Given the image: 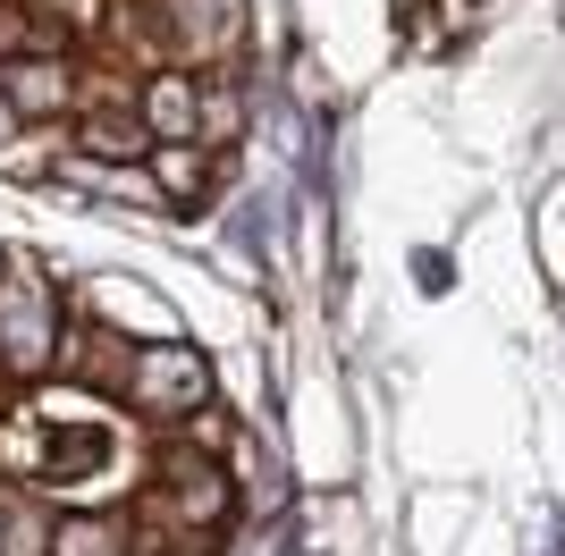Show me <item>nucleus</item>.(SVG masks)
<instances>
[{
    "label": "nucleus",
    "instance_id": "nucleus-1",
    "mask_svg": "<svg viewBox=\"0 0 565 556\" xmlns=\"http://www.w3.org/2000/svg\"><path fill=\"white\" fill-rule=\"evenodd\" d=\"M127 514L152 523V532H169L178 556H212L220 539H228V523H236V481H228V463H220L212 447H169L161 472L143 481V498Z\"/></svg>",
    "mask_w": 565,
    "mask_h": 556
},
{
    "label": "nucleus",
    "instance_id": "nucleus-2",
    "mask_svg": "<svg viewBox=\"0 0 565 556\" xmlns=\"http://www.w3.org/2000/svg\"><path fill=\"white\" fill-rule=\"evenodd\" d=\"M127 25H143V76L152 68L212 76L245 43V0H136Z\"/></svg>",
    "mask_w": 565,
    "mask_h": 556
},
{
    "label": "nucleus",
    "instance_id": "nucleus-3",
    "mask_svg": "<svg viewBox=\"0 0 565 556\" xmlns=\"http://www.w3.org/2000/svg\"><path fill=\"white\" fill-rule=\"evenodd\" d=\"M60 338H68V312L51 296V278L34 261H9L0 270V379H18V388L51 379L60 371Z\"/></svg>",
    "mask_w": 565,
    "mask_h": 556
},
{
    "label": "nucleus",
    "instance_id": "nucleus-4",
    "mask_svg": "<svg viewBox=\"0 0 565 556\" xmlns=\"http://www.w3.org/2000/svg\"><path fill=\"white\" fill-rule=\"evenodd\" d=\"M118 405H136L143 421H194L212 405V363L178 338H143L127 354V379H118Z\"/></svg>",
    "mask_w": 565,
    "mask_h": 556
},
{
    "label": "nucleus",
    "instance_id": "nucleus-5",
    "mask_svg": "<svg viewBox=\"0 0 565 556\" xmlns=\"http://www.w3.org/2000/svg\"><path fill=\"white\" fill-rule=\"evenodd\" d=\"M143 76H85L76 85V143L94 161H152V127L136 110Z\"/></svg>",
    "mask_w": 565,
    "mask_h": 556
},
{
    "label": "nucleus",
    "instance_id": "nucleus-6",
    "mask_svg": "<svg viewBox=\"0 0 565 556\" xmlns=\"http://www.w3.org/2000/svg\"><path fill=\"white\" fill-rule=\"evenodd\" d=\"M76 60L68 51H43V60H18V68H0V101H9V118H25V127H43V118H76Z\"/></svg>",
    "mask_w": 565,
    "mask_h": 556
},
{
    "label": "nucleus",
    "instance_id": "nucleus-7",
    "mask_svg": "<svg viewBox=\"0 0 565 556\" xmlns=\"http://www.w3.org/2000/svg\"><path fill=\"white\" fill-rule=\"evenodd\" d=\"M136 110H143V127H152V143H203V76L152 68L136 85Z\"/></svg>",
    "mask_w": 565,
    "mask_h": 556
},
{
    "label": "nucleus",
    "instance_id": "nucleus-8",
    "mask_svg": "<svg viewBox=\"0 0 565 556\" xmlns=\"http://www.w3.org/2000/svg\"><path fill=\"white\" fill-rule=\"evenodd\" d=\"M143 532L127 506H68L51 514V556H136Z\"/></svg>",
    "mask_w": 565,
    "mask_h": 556
},
{
    "label": "nucleus",
    "instance_id": "nucleus-9",
    "mask_svg": "<svg viewBox=\"0 0 565 556\" xmlns=\"http://www.w3.org/2000/svg\"><path fill=\"white\" fill-rule=\"evenodd\" d=\"M152 185L169 211H203L212 203V152L203 143H152Z\"/></svg>",
    "mask_w": 565,
    "mask_h": 556
},
{
    "label": "nucleus",
    "instance_id": "nucleus-10",
    "mask_svg": "<svg viewBox=\"0 0 565 556\" xmlns=\"http://www.w3.org/2000/svg\"><path fill=\"white\" fill-rule=\"evenodd\" d=\"M43 51H68V34L51 18H34L25 0H0V68H18V60H43Z\"/></svg>",
    "mask_w": 565,
    "mask_h": 556
},
{
    "label": "nucleus",
    "instance_id": "nucleus-11",
    "mask_svg": "<svg viewBox=\"0 0 565 556\" xmlns=\"http://www.w3.org/2000/svg\"><path fill=\"white\" fill-rule=\"evenodd\" d=\"M220 136H236V93H220V85H203V152H212Z\"/></svg>",
    "mask_w": 565,
    "mask_h": 556
},
{
    "label": "nucleus",
    "instance_id": "nucleus-12",
    "mask_svg": "<svg viewBox=\"0 0 565 556\" xmlns=\"http://www.w3.org/2000/svg\"><path fill=\"white\" fill-rule=\"evenodd\" d=\"M9 514H18V498H9V489H0V556H9Z\"/></svg>",
    "mask_w": 565,
    "mask_h": 556
}]
</instances>
